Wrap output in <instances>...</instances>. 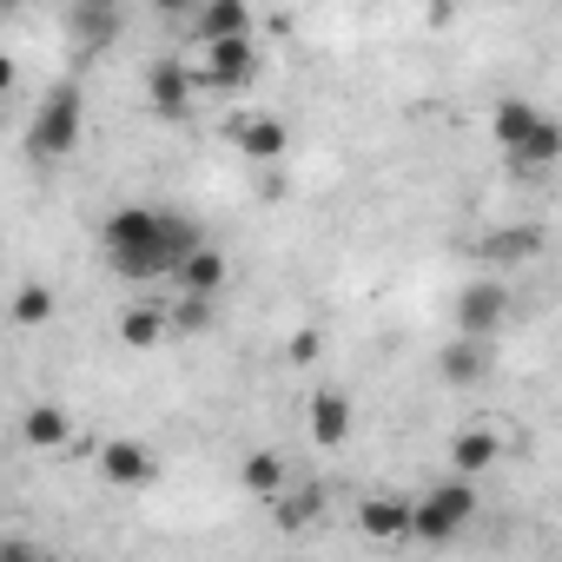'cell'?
I'll return each mask as SVG.
<instances>
[{"instance_id": "9a60e30c", "label": "cell", "mask_w": 562, "mask_h": 562, "mask_svg": "<svg viewBox=\"0 0 562 562\" xmlns=\"http://www.w3.org/2000/svg\"><path fill=\"white\" fill-rule=\"evenodd\" d=\"M483 371H490L483 338H450V345H443V358H437V378H443V384H457V391H470Z\"/></svg>"}, {"instance_id": "cb8c5ba5", "label": "cell", "mask_w": 562, "mask_h": 562, "mask_svg": "<svg viewBox=\"0 0 562 562\" xmlns=\"http://www.w3.org/2000/svg\"><path fill=\"white\" fill-rule=\"evenodd\" d=\"M318 351H325V338H318V331H312V325H305V331H292V338H285V358H292V364H312V358H318Z\"/></svg>"}, {"instance_id": "e0dca14e", "label": "cell", "mask_w": 562, "mask_h": 562, "mask_svg": "<svg viewBox=\"0 0 562 562\" xmlns=\"http://www.w3.org/2000/svg\"><path fill=\"white\" fill-rule=\"evenodd\" d=\"M166 331H172V325H166V312H159V305H146V299L120 312V345H126V351H159V345H166Z\"/></svg>"}, {"instance_id": "603a6c76", "label": "cell", "mask_w": 562, "mask_h": 562, "mask_svg": "<svg viewBox=\"0 0 562 562\" xmlns=\"http://www.w3.org/2000/svg\"><path fill=\"white\" fill-rule=\"evenodd\" d=\"M312 516H318V490H299V496L278 490V522H285V529H299V522H312Z\"/></svg>"}, {"instance_id": "44dd1931", "label": "cell", "mask_w": 562, "mask_h": 562, "mask_svg": "<svg viewBox=\"0 0 562 562\" xmlns=\"http://www.w3.org/2000/svg\"><path fill=\"white\" fill-rule=\"evenodd\" d=\"M8 312H14V325H27V331L47 325V318H54V285H21Z\"/></svg>"}, {"instance_id": "4316f807", "label": "cell", "mask_w": 562, "mask_h": 562, "mask_svg": "<svg viewBox=\"0 0 562 562\" xmlns=\"http://www.w3.org/2000/svg\"><path fill=\"white\" fill-rule=\"evenodd\" d=\"M14 8H21V0H0V14H14Z\"/></svg>"}, {"instance_id": "83f0119b", "label": "cell", "mask_w": 562, "mask_h": 562, "mask_svg": "<svg viewBox=\"0 0 562 562\" xmlns=\"http://www.w3.org/2000/svg\"><path fill=\"white\" fill-rule=\"evenodd\" d=\"M100 8H126V0H100Z\"/></svg>"}, {"instance_id": "ffe728a7", "label": "cell", "mask_w": 562, "mask_h": 562, "mask_svg": "<svg viewBox=\"0 0 562 562\" xmlns=\"http://www.w3.org/2000/svg\"><path fill=\"white\" fill-rule=\"evenodd\" d=\"M74 34L87 47H106L120 34V8H100V0H74Z\"/></svg>"}, {"instance_id": "30bf717a", "label": "cell", "mask_w": 562, "mask_h": 562, "mask_svg": "<svg viewBox=\"0 0 562 562\" xmlns=\"http://www.w3.org/2000/svg\"><path fill=\"white\" fill-rule=\"evenodd\" d=\"M225 278H232V265H225V251L205 238V245H192L179 265H172V285L179 292H192V299H218L225 292Z\"/></svg>"}, {"instance_id": "52a82bcc", "label": "cell", "mask_w": 562, "mask_h": 562, "mask_svg": "<svg viewBox=\"0 0 562 562\" xmlns=\"http://www.w3.org/2000/svg\"><path fill=\"white\" fill-rule=\"evenodd\" d=\"M100 476L120 483V490H146L159 476V450L139 443V437H106L100 443Z\"/></svg>"}, {"instance_id": "8fae6325", "label": "cell", "mask_w": 562, "mask_h": 562, "mask_svg": "<svg viewBox=\"0 0 562 562\" xmlns=\"http://www.w3.org/2000/svg\"><path fill=\"white\" fill-rule=\"evenodd\" d=\"M186 34H192V47H205V41H232V34H251V8H245V0H192Z\"/></svg>"}, {"instance_id": "8992f818", "label": "cell", "mask_w": 562, "mask_h": 562, "mask_svg": "<svg viewBox=\"0 0 562 562\" xmlns=\"http://www.w3.org/2000/svg\"><path fill=\"white\" fill-rule=\"evenodd\" d=\"M509 325V285H496V278H483V285H470L457 299V338H496Z\"/></svg>"}, {"instance_id": "7402d4cb", "label": "cell", "mask_w": 562, "mask_h": 562, "mask_svg": "<svg viewBox=\"0 0 562 562\" xmlns=\"http://www.w3.org/2000/svg\"><path fill=\"white\" fill-rule=\"evenodd\" d=\"M166 325H179V331H205V325H212V299L179 292V305H172V318H166Z\"/></svg>"}, {"instance_id": "7a4b0ae2", "label": "cell", "mask_w": 562, "mask_h": 562, "mask_svg": "<svg viewBox=\"0 0 562 562\" xmlns=\"http://www.w3.org/2000/svg\"><path fill=\"white\" fill-rule=\"evenodd\" d=\"M490 133H496V146L509 153V166H522V172H549V166L562 159V126H555L536 100H496Z\"/></svg>"}, {"instance_id": "d6986e66", "label": "cell", "mask_w": 562, "mask_h": 562, "mask_svg": "<svg viewBox=\"0 0 562 562\" xmlns=\"http://www.w3.org/2000/svg\"><path fill=\"white\" fill-rule=\"evenodd\" d=\"M238 483L251 496H278V490H285V457H278V450H251L245 470H238Z\"/></svg>"}, {"instance_id": "4fadbf2b", "label": "cell", "mask_w": 562, "mask_h": 562, "mask_svg": "<svg viewBox=\"0 0 562 562\" xmlns=\"http://www.w3.org/2000/svg\"><path fill=\"white\" fill-rule=\"evenodd\" d=\"M21 443L41 450V457H54V450L74 443V417H67L60 404H27V411H21Z\"/></svg>"}, {"instance_id": "277c9868", "label": "cell", "mask_w": 562, "mask_h": 562, "mask_svg": "<svg viewBox=\"0 0 562 562\" xmlns=\"http://www.w3.org/2000/svg\"><path fill=\"white\" fill-rule=\"evenodd\" d=\"M476 516V476H443V483H430L417 503H411V542H430V549H443V542H457L463 536V522Z\"/></svg>"}, {"instance_id": "9c48e42d", "label": "cell", "mask_w": 562, "mask_h": 562, "mask_svg": "<svg viewBox=\"0 0 562 562\" xmlns=\"http://www.w3.org/2000/svg\"><path fill=\"white\" fill-rule=\"evenodd\" d=\"M192 60H153L146 67V100H153V113L159 120H179V113H192Z\"/></svg>"}, {"instance_id": "6da1fadb", "label": "cell", "mask_w": 562, "mask_h": 562, "mask_svg": "<svg viewBox=\"0 0 562 562\" xmlns=\"http://www.w3.org/2000/svg\"><path fill=\"white\" fill-rule=\"evenodd\" d=\"M192 245H205V225L186 218V212H166V205H120L100 225V258L126 285H159V278H172V265Z\"/></svg>"}, {"instance_id": "ba28073f", "label": "cell", "mask_w": 562, "mask_h": 562, "mask_svg": "<svg viewBox=\"0 0 562 562\" xmlns=\"http://www.w3.org/2000/svg\"><path fill=\"white\" fill-rule=\"evenodd\" d=\"M232 146H238L245 159L271 166V159H285V153H292V126L278 120V113H245V120H232Z\"/></svg>"}, {"instance_id": "3957f363", "label": "cell", "mask_w": 562, "mask_h": 562, "mask_svg": "<svg viewBox=\"0 0 562 562\" xmlns=\"http://www.w3.org/2000/svg\"><path fill=\"white\" fill-rule=\"evenodd\" d=\"M80 139H87V93H80L74 80H60V87L41 93L34 120H27V153L54 166V159H74Z\"/></svg>"}, {"instance_id": "f1b7e54d", "label": "cell", "mask_w": 562, "mask_h": 562, "mask_svg": "<svg viewBox=\"0 0 562 562\" xmlns=\"http://www.w3.org/2000/svg\"><path fill=\"white\" fill-rule=\"evenodd\" d=\"M430 8H457V0H430Z\"/></svg>"}, {"instance_id": "2e32d148", "label": "cell", "mask_w": 562, "mask_h": 562, "mask_svg": "<svg viewBox=\"0 0 562 562\" xmlns=\"http://www.w3.org/2000/svg\"><path fill=\"white\" fill-rule=\"evenodd\" d=\"M496 457H503L496 430H457L450 437V470L457 476H483V470H496Z\"/></svg>"}, {"instance_id": "d4e9b609", "label": "cell", "mask_w": 562, "mask_h": 562, "mask_svg": "<svg viewBox=\"0 0 562 562\" xmlns=\"http://www.w3.org/2000/svg\"><path fill=\"white\" fill-rule=\"evenodd\" d=\"M153 14H159V21H186V14H192V0H153Z\"/></svg>"}, {"instance_id": "484cf974", "label": "cell", "mask_w": 562, "mask_h": 562, "mask_svg": "<svg viewBox=\"0 0 562 562\" xmlns=\"http://www.w3.org/2000/svg\"><path fill=\"white\" fill-rule=\"evenodd\" d=\"M14 87H21V67H14V60H8V54H0V100H8V93H14Z\"/></svg>"}, {"instance_id": "5bb4252c", "label": "cell", "mask_w": 562, "mask_h": 562, "mask_svg": "<svg viewBox=\"0 0 562 562\" xmlns=\"http://www.w3.org/2000/svg\"><path fill=\"white\" fill-rule=\"evenodd\" d=\"M358 529L371 542H404L411 536V503L404 496H364L358 503Z\"/></svg>"}, {"instance_id": "5b68a950", "label": "cell", "mask_w": 562, "mask_h": 562, "mask_svg": "<svg viewBox=\"0 0 562 562\" xmlns=\"http://www.w3.org/2000/svg\"><path fill=\"white\" fill-rule=\"evenodd\" d=\"M258 80V47L251 34H232V41H205L199 47V67H192V87L199 93H245Z\"/></svg>"}, {"instance_id": "7c38bea8", "label": "cell", "mask_w": 562, "mask_h": 562, "mask_svg": "<svg viewBox=\"0 0 562 562\" xmlns=\"http://www.w3.org/2000/svg\"><path fill=\"white\" fill-rule=\"evenodd\" d=\"M305 424H312V443L318 450H338V443H351V397L345 391H312V404H305Z\"/></svg>"}, {"instance_id": "ac0fdd59", "label": "cell", "mask_w": 562, "mask_h": 562, "mask_svg": "<svg viewBox=\"0 0 562 562\" xmlns=\"http://www.w3.org/2000/svg\"><path fill=\"white\" fill-rule=\"evenodd\" d=\"M542 238H549L542 225H509V232H496V238H490L483 251H490L496 265H529V258L542 251Z\"/></svg>"}]
</instances>
